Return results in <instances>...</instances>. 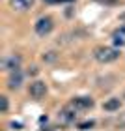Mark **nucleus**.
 Returning <instances> with one entry per match:
<instances>
[{
  "instance_id": "nucleus-1",
  "label": "nucleus",
  "mask_w": 125,
  "mask_h": 131,
  "mask_svg": "<svg viewBox=\"0 0 125 131\" xmlns=\"http://www.w3.org/2000/svg\"><path fill=\"white\" fill-rule=\"evenodd\" d=\"M93 56L95 60L101 62V64H110V62H116L120 58V49L118 47H97L93 51Z\"/></svg>"
},
{
  "instance_id": "nucleus-2",
  "label": "nucleus",
  "mask_w": 125,
  "mask_h": 131,
  "mask_svg": "<svg viewBox=\"0 0 125 131\" xmlns=\"http://www.w3.org/2000/svg\"><path fill=\"white\" fill-rule=\"evenodd\" d=\"M52 28H54V21H52L49 15H43V17H39V19L35 21L34 32L38 36H41V38H45V36H49L52 32Z\"/></svg>"
},
{
  "instance_id": "nucleus-3",
  "label": "nucleus",
  "mask_w": 125,
  "mask_h": 131,
  "mask_svg": "<svg viewBox=\"0 0 125 131\" xmlns=\"http://www.w3.org/2000/svg\"><path fill=\"white\" fill-rule=\"evenodd\" d=\"M77 112H79V111H77L73 105H69V103H67V105H65L64 109L60 111V114H58V122H60L62 126H69V124H73V122H75Z\"/></svg>"
},
{
  "instance_id": "nucleus-4",
  "label": "nucleus",
  "mask_w": 125,
  "mask_h": 131,
  "mask_svg": "<svg viewBox=\"0 0 125 131\" xmlns=\"http://www.w3.org/2000/svg\"><path fill=\"white\" fill-rule=\"evenodd\" d=\"M0 66H2V69L8 71V73H11V71H17V69H21V56H19V54L4 56L2 62H0Z\"/></svg>"
},
{
  "instance_id": "nucleus-5",
  "label": "nucleus",
  "mask_w": 125,
  "mask_h": 131,
  "mask_svg": "<svg viewBox=\"0 0 125 131\" xmlns=\"http://www.w3.org/2000/svg\"><path fill=\"white\" fill-rule=\"evenodd\" d=\"M28 94H30L34 99H41V97H45V94H47V84H45L43 81H34V82H30Z\"/></svg>"
},
{
  "instance_id": "nucleus-6",
  "label": "nucleus",
  "mask_w": 125,
  "mask_h": 131,
  "mask_svg": "<svg viewBox=\"0 0 125 131\" xmlns=\"http://www.w3.org/2000/svg\"><path fill=\"white\" fill-rule=\"evenodd\" d=\"M69 105H73L77 111H88L95 105V101L92 97H88V96H80V97H73L69 101Z\"/></svg>"
},
{
  "instance_id": "nucleus-7",
  "label": "nucleus",
  "mask_w": 125,
  "mask_h": 131,
  "mask_svg": "<svg viewBox=\"0 0 125 131\" xmlns=\"http://www.w3.org/2000/svg\"><path fill=\"white\" fill-rule=\"evenodd\" d=\"M21 82H22V73H21V69L11 71V73H9V79H8V88H9V90H19V88H21Z\"/></svg>"
},
{
  "instance_id": "nucleus-8",
  "label": "nucleus",
  "mask_w": 125,
  "mask_h": 131,
  "mask_svg": "<svg viewBox=\"0 0 125 131\" xmlns=\"http://www.w3.org/2000/svg\"><path fill=\"white\" fill-rule=\"evenodd\" d=\"M35 0H9L11 8H13L15 11H28L34 6Z\"/></svg>"
},
{
  "instance_id": "nucleus-9",
  "label": "nucleus",
  "mask_w": 125,
  "mask_h": 131,
  "mask_svg": "<svg viewBox=\"0 0 125 131\" xmlns=\"http://www.w3.org/2000/svg\"><path fill=\"white\" fill-rule=\"evenodd\" d=\"M120 107H121V101L118 99V97H112V99H108V101H105V103H103V109L108 111V112L120 111Z\"/></svg>"
},
{
  "instance_id": "nucleus-10",
  "label": "nucleus",
  "mask_w": 125,
  "mask_h": 131,
  "mask_svg": "<svg viewBox=\"0 0 125 131\" xmlns=\"http://www.w3.org/2000/svg\"><path fill=\"white\" fill-rule=\"evenodd\" d=\"M112 43H114V47L121 49V47L125 45V34H121L120 30H116L114 34H112Z\"/></svg>"
},
{
  "instance_id": "nucleus-11",
  "label": "nucleus",
  "mask_w": 125,
  "mask_h": 131,
  "mask_svg": "<svg viewBox=\"0 0 125 131\" xmlns=\"http://www.w3.org/2000/svg\"><path fill=\"white\" fill-rule=\"evenodd\" d=\"M58 58H60V54H58L56 51H47V52H43V56H41V60L43 62H47V64H54Z\"/></svg>"
},
{
  "instance_id": "nucleus-12",
  "label": "nucleus",
  "mask_w": 125,
  "mask_h": 131,
  "mask_svg": "<svg viewBox=\"0 0 125 131\" xmlns=\"http://www.w3.org/2000/svg\"><path fill=\"white\" fill-rule=\"evenodd\" d=\"M8 109H9L8 97H6V96H0V111H2V112H8Z\"/></svg>"
},
{
  "instance_id": "nucleus-13",
  "label": "nucleus",
  "mask_w": 125,
  "mask_h": 131,
  "mask_svg": "<svg viewBox=\"0 0 125 131\" xmlns=\"http://www.w3.org/2000/svg\"><path fill=\"white\" fill-rule=\"evenodd\" d=\"M93 126H95V122H93V120H86V122L79 124V129H82V131H88V129H92Z\"/></svg>"
},
{
  "instance_id": "nucleus-14",
  "label": "nucleus",
  "mask_w": 125,
  "mask_h": 131,
  "mask_svg": "<svg viewBox=\"0 0 125 131\" xmlns=\"http://www.w3.org/2000/svg\"><path fill=\"white\" fill-rule=\"evenodd\" d=\"M47 4H62V2H73V0H43Z\"/></svg>"
},
{
  "instance_id": "nucleus-15",
  "label": "nucleus",
  "mask_w": 125,
  "mask_h": 131,
  "mask_svg": "<svg viewBox=\"0 0 125 131\" xmlns=\"http://www.w3.org/2000/svg\"><path fill=\"white\" fill-rule=\"evenodd\" d=\"M35 73H38V68H35V66H34V68H30V69H28V75H35Z\"/></svg>"
},
{
  "instance_id": "nucleus-16",
  "label": "nucleus",
  "mask_w": 125,
  "mask_h": 131,
  "mask_svg": "<svg viewBox=\"0 0 125 131\" xmlns=\"http://www.w3.org/2000/svg\"><path fill=\"white\" fill-rule=\"evenodd\" d=\"M11 127H17V129H21V127H22V124H21V122H13V124H11Z\"/></svg>"
},
{
  "instance_id": "nucleus-17",
  "label": "nucleus",
  "mask_w": 125,
  "mask_h": 131,
  "mask_svg": "<svg viewBox=\"0 0 125 131\" xmlns=\"http://www.w3.org/2000/svg\"><path fill=\"white\" fill-rule=\"evenodd\" d=\"M120 32H121V34H125V25H121V26H120Z\"/></svg>"
},
{
  "instance_id": "nucleus-18",
  "label": "nucleus",
  "mask_w": 125,
  "mask_h": 131,
  "mask_svg": "<svg viewBox=\"0 0 125 131\" xmlns=\"http://www.w3.org/2000/svg\"><path fill=\"white\" fill-rule=\"evenodd\" d=\"M120 19H121V21H125V13H121V15H120Z\"/></svg>"
}]
</instances>
